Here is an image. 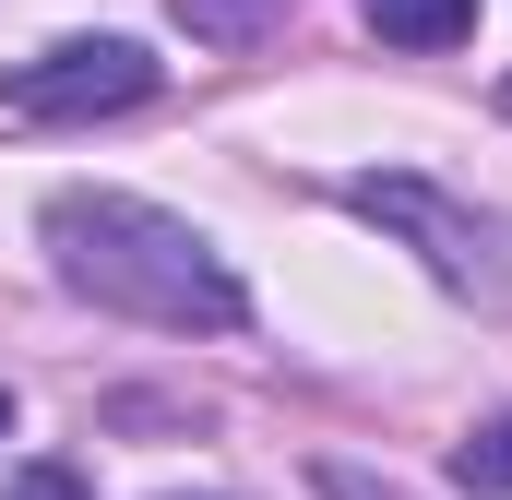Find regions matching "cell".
Wrapping results in <instances>:
<instances>
[{"instance_id":"obj_1","label":"cell","mask_w":512,"mask_h":500,"mask_svg":"<svg viewBox=\"0 0 512 500\" xmlns=\"http://www.w3.org/2000/svg\"><path fill=\"white\" fill-rule=\"evenodd\" d=\"M36 250L72 298H96L120 322H155V334H239L251 322V286L227 274V250L191 215L143 203V191H48Z\"/></svg>"},{"instance_id":"obj_2","label":"cell","mask_w":512,"mask_h":500,"mask_svg":"<svg viewBox=\"0 0 512 500\" xmlns=\"http://www.w3.org/2000/svg\"><path fill=\"white\" fill-rule=\"evenodd\" d=\"M346 203H358L370 227H393L453 298H477L489 322H512V215L501 203H465V191L405 179V167H393V179H346Z\"/></svg>"},{"instance_id":"obj_3","label":"cell","mask_w":512,"mask_h":500,"mask_svg":"<svg viewBox=\"0 0 512 500\" xmlns=\"http://www.w3.org/2000/svg\"><path fill=\"white\" fill-rule=\"evenodd\" d=\"M155 96V60L143 36H60L12 72V120H120Z\"/></svg>"},{"instance_id":"obj_4","label":"cell","mask_w":512,"mask_h":500,"mask_svg":"<svg viewBox=\"0 0 512 500\" xmlns=\"http://www.w3.org/2000/svg\"><path fill=\"white\" fill-rule=\"evenodd\" d=\"M382 48H465L477 36V0H358Z\"/></svg>"},{"instance_id":"obj_5","label":"cell","mask_w":512,"mask_h":500,"mask_svg":"<svg viewBox=\"0 0 512 500\" xmlns=\"http://www.w3.org/2000/svg\"><path fill=\"white\" fill-rule=\"evenodd\" d=\"M453 489H477V500H512V405L489 417V429H465V441H453Z\"/></svg>"},{"instance_id":"obj_6","label":"cell","mask_w":512,"mask_h":500,"mask_svg":"<svg viewBox=\"0 0 512 500\" xmlns=\"http://www.w3.org/2000/svg\"><path fill=\"white\" fill-rule=\"evenodd\" d=\"M167 12H179L203 48H251L262 24H274V0H167Z\"/></svg>"},{"instance_id":"obj_7","label":"cell","mask_w":512,"mask_h":500,"mask_svg":"<svg viewBox=\"0 0 512 500\" xmlns=\"http://www.w3.org/2000/svg\"><path fill=\"white\" fill-rule=\"evenodd\" d=\"M0 500H96V477H84V465H12Z\"/></svg>"},{"instance_id":"obj_8","label":"cell","mask_w":512,"mask_h":500,"mask_svg":"<svg viewBox=\"0 0 512 500\" xmlns=\"http://www.w3.org/2000/svg\"><path fill=\"white\" fill-rule=\"evenodd\" d=\"M0 441H12V393H0Z\"/></svg>"}]
</instances>
